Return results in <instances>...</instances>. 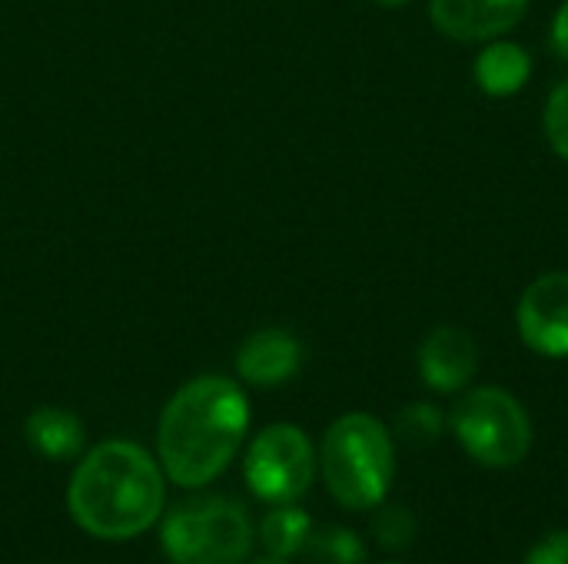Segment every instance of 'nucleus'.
Wrapping results in <instances>:
<instances>
[{
    "label": "nucleus",
    "mask_w": 568,
    "mask_h": 564,
    "mask_svg": "<svg viewBox=\"0 0 568 564\" xmlns=\"http://www.w3.org/2000/svg\"><path fill=\"white\" fill-rule=\"evenodd\" d=\"M246 429V392L226 376H200L180 386L160 416V465L180 489H203L230 469Z\"/></svg>",
    "instance_id": "obj_1"
},
{
    "label": "nucleus",
    "mask_w": 568,
    "mask_h": 564,
    "mask_svg": "<svg viewBox=\"0 0 568 564\" xmlns=\"http://www.w3.org/2000/svg\"><path fill=\"white\" fill-rule=\"evenodd\" d=\"M166 502L160 462L136 442L93 445L70 475L67 509L73 522L103 542H126L160 522Z\"/></svg>",
    "instance_id": "obj_2"
},
{
    "label": "nucleus",
    "mask_w": 568,
    "mask_h": 564,
    "mask_svg": "<svg viewBox=\"0 0 568 564\" xmlns=\"http://www.w3.org/2000/svg\"><path fill=\"white\" fill-rule=\"evenodd\" d=\"M320 472L343 509L366 512L383 505L396 472L393 439L386 425L366 412H349L336 419L320 445Z\"/></svg>",
    "instance_id": "obj_3"
},
{
    "label": "nucleus",
    "mask_w": 568,
    "mask_h": 564,
    "mask_svg": "<svg viewBox=\"0 0 568 564\" xmlns=\"http://www.w3.org/2000/svg\"><path fill=\"white\" fill-rule=\"evenodd\" d=\"M160 542L173 564H243L253 548V522L226 495H196L163 519Z\"/></svg>",
    "instance_id": "obj_4"
},
{
    "label": "nucleus",
    "mask_w": 568,
    "mask_h": 564,
    "mask_svg": "<svg viewBox=\"0 0 568 564\" xmlns=\"http://www.w3.org/2000/svg\"><path fill=\"white\" fill-rule=\"evenodd\" d=\"M456 442L486 469H513L529 455L532 422L516 396L496 386L466 392L449 416Z\"/></svg>",
    "instance_id": "obj_5"
},
{
    "label": "nucleus",
    "mask_w": 568,
    "mask_h": 564,
    "mask_svg": "<svg viewBox=\"0 0 568 564\" xmlns=\"http://www.w3.org/2000/svg\"><path fill=\"white\" fill-rule=\"evenodd\" d=\"M243 475L256 499L270 505H293L316 479V449L310 435L290 422L266 425L246 449Z\"/></svg>",
    "instance_id": "obj_6"
},
{
    "label": "nucleus",
    "mask_w": 568,
    "mask_h": 564,
    "mask_svg": "<svg viewBox=\"0 0 568 564\" xmlns=\"http://www.w3.org/2000/svg\"><path fill=\"white\" fill-rule=\"evenodd\" d=\"M523 342L546 356L566 359L568 356V273H546L539 276L519 299L516 309Z\"/></svg>",
    "instance_id": "obj_7"
},
{
    "label": "nucleus",
    "mask_w": 568,
    "mask_h": 564,
    "mask_svg": "<svg viewBox=\"0 0 568 564\" xmlns=\"http://www.w3.org/2000/svg\"><path fill=\"white\" fill-rule=\"evenodd\" d=\"M529 10V0H429L436 30L459 43H486L509 33Z\"/></svg>",
    "instance_id": "obj_8"
},
{
    "label": "nucleus",
    "mask_w": 568,
    "mask_h": 564,
    "mask_svg": "<svg viewBox=\"0 0 568 564\" xmlns=\"http://www.w3.org/2000/svg\"><path fill=\"white\" fill-rule=\"evenodd\" d=\"M479 369L476 339L459 326H439L419 346V372L423 382L436 392H463Z\"/></svg>",
    "instance_id": "obj_9"
},
{
    "label": "nucleus",
    "mask_w": 568,
    "mask_h": 564,
    "mask_svg": "<svg viewBox=\"0 0 568 564\" xmlns=\"http://www.w3.org/2000/svg\"><path fill=\"white\" fill-rule=\"evenodd\" d=\"M303 366V346L296 336L283 329H260L253 332L236 352V372L250 386H283Z\"/></svg>",
    "instance_id": "obj_10"
},
{
    "label": "nucleus",
    "mask_w": 568,
    "mask_h": 564,
    "mask_svg": "<svg viewBox=\"0 0 568 564\" xmlns=\"http://www.w3.org/2000/svg\"><path fill=\"white\" fill-rule=\"evenodd\" d=\"M532 76V57L526 47L513 40H489V47L476 57V83L489 96H513Z\"/></svg>",
    "instance_id": "obj_11"
},
{
    "label": "nucleus",
    "mask_w": 568,
    "mask_h": 564,
    "mask_svg": "<svg viewBox=\"0 0 568 564\" xmlns=\"http://www.w3.org/2000/svg\"><path fill=\"white\" fill-rule=\"evenodd\" d=\"M23 435L27 442L43 455V459H73L80 455L83 449V422L67 412V409H57V406H40L27 416V425H23Z\"/></svg>",
    "instance_id": "obj_12"
},
{
    "label": "nucleus",
    "mask_w": 568,
    "mask_h": 564,
    "mask_svg": "<svg viewBox=\"0 0 568 564\" xmlns=\"http://www.w3.org/2000/svg\"><path fill=\"white\" fill-rule=\"evenodd\" d=\"M310 535H313L310 515L296 505H276L260 525V542H263L266 555H273V558L300 555L306 548Z\"/></svg>",
    "instance_id": "obj_13"
},
{
    "label": "nucleus",
    "mask_w": 568,
    "mask_h": 564,
    "mask_svg": "<svg viewBox=\"0 0 568 564\" xmlns=\"http://www.w3.org/2000/svg\"><path fill=\"white\" fill-rule=\"evenodd\" d=\"M313 564H363L366 562V548L359 542V535H353L349 529H323L316 535H310L306 548Z\"/></svg>",
    "instance_id": "obj_14"
},
{
    "label": "nucleus",
    "mask_w": 568,
    "mask_h": 564,
    "mask_svg": "<svg viewBox=\"0 0 568 564\" xmlns=\"http://www.w3.org/2000/svg\"><path fill=\"white\" fill-rule=\"evenodd\" d=\"M396 432H399L403 442H409L416 449H426L443 435V412L436 406H429V402H413V406H406L399 412Z\"/></svg>",
    "instance_id": "obj_15"
},
{
    "label": "nucleus",
    "mask_w": 568,
    "mask_h": 564,
    "mask_svg": "<svg viewBox=\"0 0 568 564\" xmlns=\"http://www.w3.org/2000/svg\"><path fill=\"white\" fill-rule=\"evenodd\" d=\"M373 535L383 548L389 552H403L413 539H416V519L409 509H399V505H389L376 515L373 522Z\"/></svg>",
    "instance_id": "obj_16"
},
{
    "label": "nucleus",
    "mask_w": 568,
    "mask_h": 564,
    "mask_svg": "<svg viewBox=\"0 0 568 564\" xmlns=\"http://www.w3.org/2000/svg\"><path fill=\"white\" fill-rule=\"evenodd\" d=\"M546 136L552 143V150L568 160V80H562L552 93H549V103H546Z\"/></svg>",
    "instance_id": "obj_17"
},
{
    "label": "nucleus",
    "mask_w": 568,
    "mask_h": 564,
    "mask_svg": "<svg viewBox=\"0 0 568 564\" xmlns=\"http://www.w3.org/2000/svg\"><path fill=\"white\" fill-rule=\"evenodd\" d=\"M526 564H568V532H552L532 545Z\"/></svg>",
    "instance_id": "obj_18"
},
{
    "label": "nucleus",
    "mask_w": 568,
    "mask_h": 564,
    "mask_svg": "<svg viewBox=\"0 0 568 564\" xmlns=\"http://www.w3.org/2000/svg\"><path fill=\"white\" fill-rule=\"evenodd\" d=\"M552 47H556V53L568 63V0L559 7V13L552 20Z\"/></svg>",
    "instance_id": "obj_19"
},
{
    "label": "nucleus",
    "mask_w": 568,
    "mask_h": 564,
    "mask_svg": "<svg viewBox=\"0 0 568 564\" xmlns=\"http://www.w3.org/2000/svg\"><path fill=\"white\" fill-rule=\"evenodd\" d=\"M379 7H403V3H409V0H376Z\"/></svg>",
    "instance_id": "obj_20"
},
{
    "label": "nucleus",
    "mask_w": 568,
    "mask_h": 564,
    "mask_svg": "<svg viewBox=\"0 0 568 564\" xmlns=\"http://www.w3.org/2000/svg\"><path fill=\"white\" fill-rule=\"evenodd\" d=\"M253 564H286V558H273V555H266V558H260V562Z\"/></svg>",
    "instance_id": "obj_21"
},
{
    "label": "nucleus",
    "mask_w": 568,
    "mask_h": 564,
    "mask_svg": "<svg viewBox=\"0 0 568 564\" xmlns=\"http://www.w3.org/2000/svg\"><path fill=\"white\" fill-rule=\"evenodd\" d=\"M383 564H399V562H383Z\"/></svg>",
    "instance_id": "obj_22"
}]
</instances>
